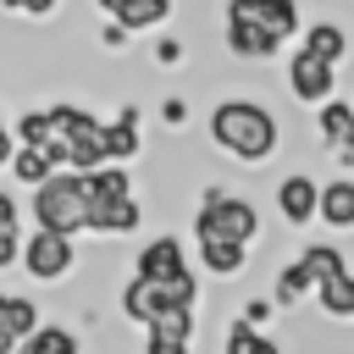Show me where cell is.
I'll use <instances>...</instances> for the list:
<instances>
[{"mask_svg":"<svg viewBox=\"0 0 354 354\" xmlns=\"http://www.w3.org/2000/svg\"><path fill=\"white\" fill-rule=\"evenodd\" d=\"M144 149V133H138V105H122L111 122H105V160H133Z\"/></svg>","mask_w":354,"mask_h":354,"instance_id":"17","label":"cell"},{"mask_svg":"<svg viewBox=\"0 0 354 354\" xmlns=\"http://www.w3.org/2000/svg\"><path fill=\"white\" fill-rule=\"evenodd\" d=\"M17 354H28V343H22V348H17Z\"/></svg>","mask_w":354,"mask_h":354,"instance_id":"35","label":"cell"},{"mask_svg":"<svg viewBox=\"0 0 354 354\" xmlns=\"http://www.w3.org/2000/svg\"><path fill=\"white\" fill-rule=\"evenodd\" d=\"M277 216L288 221V227H310V221H321V183L310 177V171H288L282 183H277Z\"/></svg>","mask_w":354,"mask_h":354,"instance_id":"10","label":"cell"},{"mask_svg":"<svg viewBox=\"0 0 354 354\" xmlns=\"http://www.w3.org/2000/svg\"><path fill=\"white\" fill-rule=\"evenodd\" d=\"M221 354H282V343L266 337L249 315H232V326H227V337H221Z\"/></svg>","mask_w":354,"mask_h":354,"instance_id":"22","label":"cell"},{"mask_svg":"<svg viewBox=\"0 0 354 354\" xmlns=\"http://www.w3.org/2000/svg\"><path fill=\"white\" fill-rule=\"evenodd\" d=\"M221 39H227V50H232L238 61H254V66L282 55V44H277L271 33H260V28H249V22H232V17H227V28H221Z\"/></svg>","mask_w":354,"mask_h":354,"instance_id":"16","label":"cell"},{"mask_svg":"<svg viewBox=\"0 0 354 354\" xmlns=\"http://www.w3.org/2000/svg\"><path fill=\"white\" fill-rule=\"evenodd\" d=\"M304 299H315V271L304 266V254H293V260H282L277 277H271V304L293 310V304H304Z\"/></svg>","mask_w":354,"mask_h":354,"instance_id":"15","label":"cell"},{"mask_svg":"<svg viewBox=\"0 0 354 354\" xmlns=\"http://www.w3.org/2000/svg\"><path fill=\"white\" fill-rule=\"evenodd\" d=\"M138 227H144V205H138V194L88 205V232H94V238H127V232H138Z\"/></svg>","mask_w":354,"mask_h":354,"instance_id":"12","label":"cell"},{"mask_svg":"<svg viewBox=\"0 0 354 354\" xmlns=\"http://www.w3.org/2000/svg\"><path fill=\"white\" fill-rule=\"evenodd\" d=\"M11 17H28V22H44V17H55V6L61 0H0Z\"/></svg>","mask_w":354,"mask_h":354,"instance_id":"29","label":"cell"},{"mask_svg":"<svg viewBox=\"0 0 354 354\" xmlns=\"http://www.w3.org/2000/svg\"><path fill=\"white\" fill-rule=\"evenodd\" d=\"M199 243V271L216 277V282H232L249 271V243H232V238H194Z\"/></svg>","mask_w":354,"mask_h":354,"instance_id":"13","label":"cell"},{"mask_svg":"<svg viewBox=\"0 0 354 354\" xmlns=\"http://www.w3.org/2000/svg\"><path fill=\"white\" fill-rule=\"evenodd\" d=\"M315 133H321V144L343 160V155L354 149V105L337 100V94H332L326 105H315Z\"/></svg>","mask_w":354,"mask_h":354,"instance_id":"14","label":"cell"},{"mask_svg":"<svg viewBox=\"0 0 354 354\" xmlns=\"http://www.w3.org/2000/svg\"><path fill=\"white\" fill-rule=\"evenodd\" d=\"M116 310H122V321H133V326H155L160 315H171V310H199V277L188 271V277H171V282H155V277H127L122 282V293H116Z\"/></svg>","mask_w":354,"mask_h":354,"instance_id":"4","label":"cell"},{"mask_svg":"<svg viewBox=\"0 0 354 354\" xmlns=\"http://www.w3.org/2000/svg\"><path fill=\"white\" fill-rule=\"evenodd\" d=\"M11 133H17V144H39V149H50V105H44V111H22Z\"/></svg>","mask_w":354,"mask_h":354,"instance_id":"27","label":"cell"},{"mask_svg":"<svg viewBox=\"0 0 354 354\" xmlns=\"http://www.w3.org/2000/svg\"><path fill=\"white\" fill-rule=\"evenodd\" d=\"M17 260H22V210H17V199L0 188V271L17 266Z\"/></svg>","mask_w":354,"mask_h":354,"instance_id":"24","label":"cell"},{"mask_svg":"<svg viewBox=\"0 0 354 354\" xmlns=\"http://www.w3.org/2000/svg\"><path fill=\"white\" fill-rule=\"evenodd\" d=\"M155 61H160V66H177V61H183V44H177V39H155Z\"/></svg>","mask_w":354,"mask_h":354,"instance_id":"31","label":"cell"},{"mask_svg":"<svg viewBox=\"0 0 354 354\" xmlns=\"http://www.w3.org/2000/svg\"><path fill=\"white\" fill-rule=\"evenodd\" d=\"M299 254H304V266L315 271V282H321V277H337V271H348V260H343V249H337V243H304Z\"/></svg>","mask_w":354,"mask_h":354,"instance_id":"26","label":"cell"},{"mask_svg":"<svg viewBox=\"0 0 354 354\" xmlns=\"http://www.w3.org/2000/svg\"><path fill=\"white\" fill-rule=\"evenodd\" d=\"M39 304L22 299V293H0V354H17L33 332H39Z\"/></svg>","mask_w":354,"mask_h":354,"instance_id":"11","label":"cell"},{"mask_svg":"<svg viewBox=\"0 0 354 354\" xmlns=\"http://www.w3.org/2000/svg\"><path fill=\"white\" fill-rule=\"evenodd\" d=\"M188 249L177 232H155L149 243H138L133 254V277H155V282H171V277H188Z\"/></svg>","mask_w":354,"mask_h":354,"instance_id":"9","label":"cell"},{"mask_svg":"<svg viewBox=\"0 0 354 354\" xmlns=\"http://www.w3.org/2000/svg\"><path fill=\"white\" fill-rule=\"evenodd\" d=\"M343 166H354V149H348V155H343Z\"/></svg>","mask_w":354,"mask_h":354,"instance_id":"34","label":"cell"},{"mask_svg":"<svg viewBox=\"0 0 354 354\" xmlns=\"http://www.w3.org/2000/svg\"><path fill=\"white\" fill-rule=\"evenodd\" d=\"M171 6L177 0H133L122 17H111V22H122L127 33H160L166 22H171Z\"/></svg>","mask_w":354,"mask_h":354,"instance_id":"23","label":"cell"},{"mask_svg":"<svg viewBox=\"0 0 354 354\" xmlns=\"http://www.w3.org/2000/svg\"><path fill=\"white\" fill-rule=\"evenodd\" d=\"M321 221L332 232H354V177L321 183Z\"/></svg>","mask_w":354,"mask_h":354,"instance_id":"20","label":"cell"},{"mask_svg":"<svg viewBox=\"0 0 354 354\" xmlns=\"http://www.w3.org/2000/svg\"><path fill=\"white\" fill-rule=\"evenodd\" d=\"M160 122H166V127H183V122H188V100H177V94L160 100Z\"/></svg>","mask_w":354,"mask_h":354,"instance_id":"30","label":"cell"},{"mask_svg":"<svg viewBox=\"0 0 354 354\" xmlns=\"http://www.w3.org/2000/svg\"><path fill=\"white\" fill-rule=\"evenodd\" d=\"M28 354H83V343H77V332H72V326L44 321V326L28 337Z\"/></svg>","mask_w":354,"mask_h":354,"instance_id":"25","label":"cell"},{"mask_svg":"<svg viewBox=\"0 0 354 354\" xmlns=\"http://www.w3.org/2000/svg\"><path fill=\"white\" fill-rule=\"evenodd\" d=\"M22 271L33 277V282H66L72 271H77V238H66V232H44V227H33L28 238H22Z\"/></svg>","mask_w":354,"mask_h":354,"instance_id":"6","label":"cell"},{"mask_svg":"<svg viewBox=\"0 0 354 354\" xmlns=\"http://www.w3.org/2000/svg\"><path fill=\"white\" fill-rule=\"evenodd\" d=\"M11 155H17V133H11L6 116H0V166H11Z\"/></svg>","mask_w":354,"mask_h":354,"instance_id":"32","label":"cell"},{"mask_svg":"<svg viewBox=\"0 0 354 354\" xmlns=\"http://www.w3.org/2000/svg\"><path fill=\"white\" fill-rule=\"evenodd\" d=\"M22 188H39V183H50L61 166H55V155L50 149H39V144H17V155H11V166H6Z\"/></svg>","mask_w":354,"mask_h":354,"instance_id":"21","label":"cell"},{"mask_svg":"<svg viewBox=\"0 0 354 354\" xmlns=\"http://www.w3.org/2000/svg\"><path fill=\"white\" fill-rule=\"evenodd\" d=\"M144 354H194V337H166V332H144Z\"/></svg>","mask_w":354,"mask_h":354,"instance_id":"28","label":"cell"},{"mask_svg":"<svg viewBox=\"0 0 354 354\" xmlns=\"http://www.w3.org/2000/svg\"><path fill=\"white\" fill-rule=\"evenodd\" d=\"M315 304H321V315H326V321L354 326V271L321 277V282H315Z\"/></svg>","mask_w":354,"mask_h":354,"instance_id":"18","label":"cell"},{"mask_svg":"<svg viewBox=\"0 0 354 354\" xmlns=\"http://www.w3.org/2000/svg\"><path fill=\"white\" fill-rule=\"evenodd\" d=\"M210 144L221 155H232L238 166H266L282 144V127L277 116L260 105V100H216L210 105V122H205Z\"/></svg>","mask_w":354,"mask_h":354,"instance_id":"1","label":"cell"},{"mask_svg":"<svg viewBox=\"0 0 354 354\" xmlns=\"http://www.w3.org/2000/svg\"><path fill=\"white\" fill-rule=\"evenodd\" d=\"M310 55H321V61H332V66H343V55H348V28L343 22H332V17H315V22H304V39H299Z\"/></svg>","mask_w":354,"mask_h":354,"instance_id":"19","label":"cell"},{"mask_svg":"<svg viewBox=\"0 0 354 354\" xmlns=\"http://www.w3.org/2000/svg\"><path fill=\"white\" fill-rule=\"evenodd\" d=\"M227 17H232V22H249V28H260V33H271L277 44H288L293 33H304L299 0H227Z\"/></svg>","mask_w":354,"mask_h":354,"instance_id":"8","label":"cell"},{"mask_svg":"<svg viewBox=\"0 0 354 354\" xmlns=\"http://www.w3.org/2000/svg\"><path fill=\"white\" fill-rule=\"evenodd\" d=\"M94 6H100V11H105V17H122V11H127V6H133V0H94Z\"/></svg>","mask_w":354,"mask_h":354,"instance_id":"33","label":"cell"},{"mask_svg":"<svg viewBox=\"0 0 354 354\" xmlns=\"http://www.w3.org/2000/svg\"><path fill=\"white\" fill-rule=\"evenodd\" d=\"M28 216L44 232H66V238L88 232V171H66L61 166L50 183H39L28 194Z\"/></svg>","mask_w":354,"mask_h":354,"instance_id":"3","label":"cell"},{"mask_svg":"<svg viewBox=\"0 0 354 354\" xmlns=\"http://www.w3.org/2000/svg\"><path fill=\"white\" fill-rule=\"evenodd\" d=\"M194 238H232V243H249L260 238V205L249 194H232L221 183L199 188V205H194Z\"/></svg>","mask_w":354,"mask_h":354,"instance_id":"5","label":"cell"},{"mask_svg":"<svg viewBox=\"0 0 354 354\" xmlns=\"http://www.w3.org/2000/svg\"><path fill=\"white\" fill-rule=\"evenodd\" d=\"M50 155L66 171H94L105 166V122L83 105H50Z\"/></svg>","mask_w":354,"mask_h":354,"instance_id":"2","label":"cell"},{"mask_svg":"<svg viewBox=\"0 0 354 354\" xmlns=\"http://www.w3.org/2000/svg\"><path fill=\"white\" fill-rule=\"evenodd\" d=\"M282 83H288V94H293L299 105H326V100L337 94V66H332V61H321V55H310V50L299 44V50L288 55Z\"/></svg>","mask_w":354,"mask_h":354,"instance_id":"7","label":"cell"}]
</instances>
